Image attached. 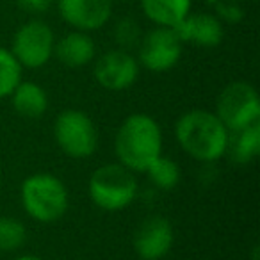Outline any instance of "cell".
Masks as SVG:
<instances>
[{"mask_svg":"<svg viewBox=\"0 0 260 260\" xmlns=\"http://www.w3.org/2000/svg\"><path fill=\"white\" fill-rule=\"evenodd\" d=\"M15 111L29 119H38L47 112L48 98L45 89L36 82H20L11 93Z\"/></svg>","mask_w":260,"mask_h":260,"instance_id":"15","label":"cell"},{"mask_svg":"<svg viewBox=\"0 0 260 260\" xmlns=\"http://www.w3.org/2000/svg\"><path fill=\"white\" fill-rule=\"evenodd\" d=\"M94 41L91 36L82 30H73L62 36L59 41H55L54 55L59 59V62L68 68H82L89 64L94 59Z\"/></svg>","mask_w":260,"mask_h":260,"instance_id":"13","label":"cell"},{"mask_svg":"<svg viewBox=\"0 0 260 260\" xmlns=\"http://www.w3.org/2000/svg\"><path fill=\"white\" fill-rule=\"evenodd\" d=\"M214 6H216V16L221 23H239L244 16L241 6L230 0H217Z\"/></svg>","mask_w":260,"mask_h":260,"instance_id":"21","label":"cell"},{"mask_svg":"<svg viewBox=\"0 0 260 260\" xmlns=\"http://www.w3.org/2000/svg\"><path fill=\"white\" fill-rule=\"evenodd\" d=\"M182 43L212 48L223 41V23L210 13H189L177 27H173Z\"/></svg>","mask_w":260,"mask_h":260,"instance_id":"12","label":"cell"},{"mask_svg":"<svg viewBox=\"0 0 260 260\" xmlns=\"http://www.w3.org/2000/svg\"><path fill=\"white\" fill-rule=\"evenodd\" d=\"M22 203L32 219L54 223L61 219L68 209V191L57 177L38 173L22 184Z\"/></svg>","mask_w":260,"mask_h":260,"instance_id":"3","label":"cell"},{"mask_svg":"<svg viewBox=\"0 0 260 260\" xmlns=\"http://www.w3.org/2000/svg\"><path fill=\"white\" fill-rule=\"evenodd\" d=\"M146 173L150 175V180L153 182V185L162 189V191H170V189H173L180 182V170H178V166L171 159L162 155H159L150 164Z\"/></svg>","mask_w":260,"mask_h":260,"instance_id":"17","label":"cell"},{"mask_svg":"<svg viewBox=\"0 0 260 260\" xmlns=\"http://www.w3.org/2000/svg\"><path fill=\"white\" fill-rule=\"evenodd\" d=\"M207 2H210V4H216L217 0H207Z\"/></svg>","mask_w":260,"mask_h":260,"instance_id":"24","label":"cell"},{"mask_svg":"<svg viewBox=\"0 0 260 260\" xmlns=\"http://www.w3.org/2000/svg\"><path fill=\"white\" fill-rule=\"evenodd\" d=\"M139 62L128 50L114 48L98 57L94 64V79L107 91H123L136 82Z\"/></svg>","mask_w":260,"mask_h":260,"instance_id":"9","label":"cell"},{"mask_svg":"<svg viewBox=\"0 0 260 260\" xmlns=\"http://www.w3.org/2000/svg\"><path fill=\"white\" fill-rule=\"evenodd\" d=\"M145 16L157 27H177L191 13L192 0H139Z\"/></svg>","mask_w":260,"mask_h":260,"instance_id":"14","label":"cell"},{"mask_svg":"<svg viewBox=\"0 0 260 260\" xmlns=\"http://www.w3.org/2000/svg\"><path fill=\"white\" fill-rule=\"evenodd\" d=\"M112 2H114V0H112ZM119 2H126V0H119Z\"/></svg>","mask_w":260,"mask_h":260,"instance_id":"26","label":"cell"},{"mask_svg":"<svg viewBox=\"0 0 260 260\" xmlns=\"http://www.w3.org/2000/svg\"><path fill=\"white\" fill-rule=\"evenodd\" d=\"M0 187H2V178H0Z\"/></svg>","mask_w":260,"mask_h":260,"instance_id":"25","label":"cell"},{"mask_svg":"<svg viewBox=\"0 0 260 260\" xmlns=\"http://www.w3.org/2000/svg\"><path fill=\"white\" fill-rule=\"evenodd\" d=\"M143 38L141 27L134 18H121L114 25V41L121 50H130L139 45Z\"/></svg>","mask_w":260,"mask_h":260,"instance_id":"20","label":"cell"},{"mask_svg":"<svg viewBox=\"0 0 260 260\" xmlns=\"http://www.w3.org/2000/svg\"><path fill=\"white\" fill-rule=\"evenodd\" d=\"M18 260H43V258H40V256H34V255H23V256H20Z\"/></svg>","mask_w":260,"mask_h":260,"instance_id":"23","label":"cell"},{"mask_svg":"<svg viewBox=\"0 0 260 260\" xmlns=\"http://www.w3.org/2000/svg\"><path fill=\"white\" fill-rule=\"evenodd\" d=\"M25 241V226L13 217L0 219V251H13Z\"/></svg>","mask_w":260,"mask_h":260,"instance_id":"19","label":"cell"},{"mask_svg":"<svg viewBox=\"0 0 260 260\" xmlns=\"http://www.w3.org/2000/svg\"><path fill=\"white\" fill-rule=\"evenodd\" d=\"M61 18L75 30L93 32L112 16V0H57Z\"/></svg>","mask_w":260,"mask_h":260,"instance_id":"10","label":"cell"},{"mask_svg":"<svg viewBox=\"0 0 260 260\" xmlns=\"http://www.w3.org/2000/svg\"><path fill=\"white\" fill-rule=\"evenodd\" d=\"M182 41L175 29L155 27L150 32L143 34L138 45L139 61L150 72H168L175 68L182 55Z\"/></svg>","mask_w":260,"mask_h":260,"instance_id":"8","label":"cell"},{"mask_svg":"<svg viewBox=\"0 0 260 260\" xmlns=\"http://www.w3.org/2000/svg\"><path fill=\"white\" fill-rule=\"evenodd\" d=\"M226 152L237 164H248L260 153V123H253L244 128L234 130L228 136Z\"/></svg>","mask_w":260,"mask_h":260,"instance_id":"16","label":"cell"},{"mask_svg":"<svg viewBox=\"0 0 260 260\" xmlns=\"http://www.w3.org/2000/svg\"><path fill=\"white\" fill-rule=\"evenodd\" d=\"M173 246V226L166 217L153 216L143 221L134 235V249L143 260H159Z\"/></svg>","mask_w":260,"mask_h":260,"instance_id":"11","label":"cell"},{"mask_svg":"<svg viewBox=\"0 0 260 260\" xmlns=\"http://www.w3.org/2000/svg\"><path fill=\"white\" fill-rule=\"evenodd\" d=\"M116 155L130 171H146L160 155L162 134L152 116L132 114L121 123L116 134Z\"/></svg>","mask_w":260,"mask_h":260,"instance_id":"2","label":"cell"},{"mask_svg":"<svg viewBox=\"0 0 260 260\" xmlns=\"http://www.w3.org/2000/svg\"><path fill=\"white\" fill-rule=\"evenodd\" d=\"M138 182L123 164H105L89 178V196L104 210H121L134 202Z\"/></svg>","mask_w":260,"mask_h":260,"instance_id":"4","label":"cell"},{"mask_svg":"<svg viewBox=\"0 0 260 260\" xmlns=\"http://www.w3.org/2000/svg\"><path fill=\"white\" fill-rule=\"evenodd\" d=\"M54 136L59 148L73 159L93 155L98 146V132L93 119L86 112L75 109H70L57 116Z\"/></svg>","mask_w":260,"mask_h":260,"instance_id":"6","label":"cell"},{"mask_svg":"<svg viewBox=\"0 0 260 260\" xmlns=\"http://www.w3.org/2000/svg\"><path fill=\"white\" fill-rule=\"evenodd\" d=\"M216 116L228 132L244 128L260 119V98L248 82H232L219 93L216 102Z\"/></svg>","mask_w":260,"mask_h":260,"instance_id":"5","label":"cell"},{"mask_svg":"<svg viewBox=\"0 0 260 260\" xmlns=\"http://www.w3.org/2000/svg\"><path fill=\"white\" fill-rule=\"evenodd\" d=\"M22 9L29 13H43L50 8L52 0H16Z\"/></svg>","mask_w":260,"mask_h":260,"instance_id":"22","label":"cell"},{"mask_svg":"<svg viewBox=\"0 0 260 260\" xmlns=\"http://www.w3.org/2000/svg\"><path fill=\"white\" fill-rule=\"evenodd\" d=\"M20 82H22V66L11 54V50L0 47V98L11 96Z\"/></svg>","mask_w":260,"mask_h":260,"instance_id":"18","label":"cell"},{"mask_svg":"<svg viewBox=\"0 0 260 260\" xmlns=\"http://www.w3.org/2000/svg\"><path fill=\"white\" fill-rule=\"evenodd\" d=\"M175 134L185 153L202 162H212L226 153L230 132L214 112L194 109L180 116Z\"/></svg>","mask_w":260,"mask_h":260,"instance_id":"1","label":"cell"},{"mask_svg":"<svg viewBox=\"0 0 260 260\" xmlns=\"http://www.w3.org/2000/svg\"><path fill=\"white\" fill-rule=\"evenodd\" d=\"M55 38L50 25L41 20L23 23L13 36L11 54L25 68H41L54 55Z\"/></svg>","mask_w":260,"mask_h":260,"instance_id":"7","label":"cell"}]
</instances>
